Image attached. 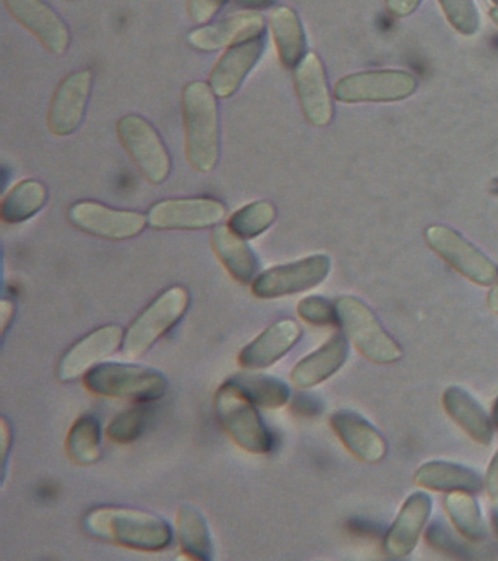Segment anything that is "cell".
I'll return each instance as SVG.
<instances>
[{
	"label": "cell",
	"instance_id": "1",
	"mask_svg": "<svg viewBox=\"0 0 498 561\" xmlns=\"http://www.w3.org/2000/svg\"><path fill=\"white\" fill-rule=\"evenodd\" d=\"M84 529L100 541L129 550L159 552L173 542V528L164 517L141 508L99 506L84 516Z\"/></svg>",
	"mask_w": 498,
	"mask_h": 561
},
{
	"label": "cell",
	"instance_id": "2",
	"mask_svg": "<svg viewBox=\"0 0 498 561\" xmlns=\"http://www.w3.org/2000/svg\"><path fill=\"white\" fill-rule=\"evenodd\" d=\"M218 96L207 82L195 81L182 94L186 131V156L200 173H209L220 161L221 131Z\"/></svg>",
	"mask_w": 498,
	"mask_h": 561
},
{
	"label": "cell",
	"instance_id": "3",
	"mask_svg": "<svg viewBox=\"0 0 498 561\" xmlns=\"http://www.w3.org/2000/svg\"><path fill=\"white\" fill-rule=\"evenodd\" d=\"M85 388L94 394L134 402L157 401L169 389V380L157 368L134 363L106 362L84 376Z\"/></svg>",
	"mask_w": 498,
	"mask_h": 561
},
{
	"label": "cell",
	"instance_id": "4",
	"mask_svg": "<svg viewBox=\"0 0 498 561\" xmlns=\"http://www.w3.org/2000/svg\"><path fill=\"white\" fill-rule=\"evenodd\" d=\"M189 307L190 293L183 285H174L160 293L126 329L121 345L126 357L141 358L182 322Z\"/></svg>",
	"mask_w": 498,
	"mask_h": 561
},
{
	"label": "cell",
	"instance_id": "5",
	"mask_svg": "<svg viewBox=\"0 0 498 561\" xmlns=\"http://www.w3.org/2000/svg\"><path fill=\"white\" fill-rule=\"evenodd\" d=\"M213 408L222 428L235 445L253 455L273 450V434L262 419L259 408L233 381L227 380L218 388Z\"/></svg>",
	"mask_w": 498,
	"mask_h": 561
},
{
	"label": "cell",
	"instance_id": "6",
	"mask_svg": "<svg viewBox=\"0 0 498 561\" xmlns=\"http://www.w3.org/2000/svg\"><path fill=\"white\" fill-rule=\"evenodd\" d=\"M335 310L339 327L362 357L374 364L399 362L404 350L389 335L364 301L354 296H343L335 301Z\"/></svg>",
	"mask_w": 498,
	"mask_h": 561
},
{
	"label": "cell",
	"instance_id": "7",
	"mask_svg": "<svg viewBox=\"0 0 498 561\" xmlns=\"http://www.w3.org/2000/svg\"><path fill=\"white\" fill-rule=\"evenodd\" d=\"M117 135L143 178L164 183L172 173V157L151 122L139 114H126L117 122Z\"/></svg>",
	"mask_w": 498,
	"mask_h": 561
},
{
	"label": "cell",
	"instance_id": "8",
	"mask_svg": "<svg viewBox=\"0 0 498 561\" xmlns=\"http://www.w3.org/2000/svg\"><path fill=\"white\" fill-rule=\"evenodd\" d=\"M417 85V78L406 70H369L339 79L334 96L344 104L395 103L409 99Z\"/></svg>",
	"mask_w": 498,
	"mask_h": 561
},
{
	"label": "cell",
	"instance_id": "9",
	"mask_svg": "<svg viewBox=\"0 0 498 561\" xmlns=\"http://www.w3.org/2000/svg\"><path fill=\"white\" fill-rule=\"evenodd\" d=\"M331 266L327 254H312L300 261L269 267L253 279V296L273 300L309 291L327 278Z\"/></svg>",
	"mask_w": 498,
	"mask_h": 561
},
{
	"label": "cell",
	"instance_id": "10",
	"mask_svg": "<svg viewBox=\"0 0 498 561\" xmlns=\"http://www.w3.org/2000/svg\"><path fill=\"white\" fill-rule=\"evenodd\" d=\"M426 240L432 252L439 254L448 265L471 283L488 287L498 279L496 263L453 228L428 227Z\"/></svg>",
	"mask_w": 498,
	"mask_h": 561
},
{
	"label": "cell",
	"instance_id": "11",
	"mask_svg": "<svg viewBox=\"0 0 498 561\" xmlns=\"http://www.w3.org/2000/svg\"><path fill=\"white\" fill-rule=\"evenodd\" d=\"M227 206L213 197H177L157 202L148 210V226L155 230L192 231L217 227Z\"/></svg>",
	"mask_w": 498,
	"mask_h": 561
},
{
	"label": "cell",
	"instance_id": "12",
	"mask_svg": "<svg viewBox=\"0 0 498 561\" xmlns=\"http://www.w3.org/2000/svg\"><path fill=\"white\" fill-rule=\"evenodd\" d=\"M69 221L86 234L106 240H129L148 226L147 215L116 209L94 201H80L69 208Z\"/></svg>",
	"mask_w": 498,
	"mask_h": 561
},
{
	"label": "cell",
	"instance_id": "13",
	"mask_svg": "<svg viewBox=\"0 0 498 561\" xmlns=\"http://www.w3.org/2000/svg\"><path fill=\"white\" fill-rule=\"evenodd\" d=\"M124 328L115 323L104 324L86 333L76 344L69 346L60 358L58 379L63 383L81 379L95 366L116 354L124 345Z\"/></svg>",
	"mask_w": 498,
	"mask_h": 561
},
{
	"label": "cell",
	"instance_id": "14",
	"mask_svg": "<svg viewBox=\"0 0 498 561\" xmlns=\"http://www.w3.org/2000/svg\"><path fill=\"white\" fill-rule=\"evenodd\" d=\"M91 90L93 73L89 69L68 75L59 83L47 114V125L51 134L71 136L80 129L89 108Z\"/></svg>",
	"mask_w": 498,
	"mask_h": 561
},
{
	"label": "cell",
	"instance_id": "15",
	"mask_svg": "<svg viewBox=\"0 0 498 561\" xmlns=\"http://www.w3.org/2000/svg\"><path fill=\"white\" fill-rule=\"evenodd\" d=\"M297 95L310 125L326 127L334 118V101L325 66L316 53H309L294 69Z\"/></svg>",
	"mask_w": 498,
	"mask_h": 561
},
{
	"label": "cell",
	"instance_id": "16",
	"mask_svg": "<svg viewBox=\"0 0 498 561\" xmlns=\"http://www.w3.org/2000/svg\"><path fill=\"white\" fill-rule=\"evenodd\" d=\"M11 15L32 31L54 55H63L71 44V31L45 0H5Z\"/></svg>",
	"mask_w": 498,
	"mask_h": 561
},
{
	"label": "cell",
	"instance_id": "17",
	"mask_svg": "<svg viewBox=\"0 0 498 561\" xmlns=\"http://www.w3.org/2000/svg\"><path fill=\"white\" fill-rule=\"evenodd\" d=\"M264 16L257 12H242L217 24L199 26L187 34V42L196 50L211 53L262 38L265 35Z\"/></svg>",
	"mask_w": 498,
	"mask_h": 561
},
{
	"label": "cell",
	"instance_id": "18",
	"mask_svg": "<svg viewBox=\"0 0 498 561\" xmlns=\"http://www.w3.org/2000/svg\"><path fill=\"white\" fill-rule=\"evenodd\" d=\"M432 512V499L424 491L410 494L395 522L384 535L383 548L393 559H404L415 550Z\"/></svg>",
	"mask_w": 498,
	"mask_h": 561
},
{
	"label": "cell",
	"instance_id": "19",
	"mask_svg": "<svg viewBox=\"0 0 498 561\" xmlns=\"http://www.w3.org/2000/svg\"><path fill=\"white\" fill-rule=\"evenodd\" d=\"M301 336L303 329L296 320H278L240 351V366L247 370H262L274 366L299 344Z\"/></svg>",
	"mask_w": 498,
	"mask_h": 561
},
{
	"label": "cell",
	"instance_id": "20",
	"mask_svg": "<svg viewBox=\"0 0 498 561\" xmlns=\"http://www.w3.org/2000/svg\"><path fill=\"white\" fill-rule=\"evenodd\" d=\"M264 50V37L229 47L209 73V85L218 99H230L240 90Z\"/></svg>",
	"mask_w": 498,
	"mask_h": 561
},
{
	"label": "cell",
	"instance_id": "21",
	"mask_svg": "<svg viewBox=\"0 0 498 561\" xmlns=\"http://www.w3.org/2000/svg\"><path fill=\"white\" fill-rule=\"evenodd\" d=\"M331 427L345 449L364 463H378L387 455V443L364 416L352 411H338L331 416Z\"/></svg>",
	"mask_w": 498,
	"mask_h": 561
},
{
	"label": "cell",
	"instance_id": "22",
	"mask_svg": "<svg viewBox=\"0 0 498 561\" xmlns=\"http://www.w3.org/2000/svg\"><path fill=\"white\" fill-rule=\"evenodd\" d=\"M349 357L348 337L336 332L316 351L300 359L291 370L292 385L312 389L336 375Z\"/></svg>",
	"mask_w": 498,
	"mask_h": 561
},
{
	"label": "cell",
	"instance_id": "23",
	"mask_svg": "<svg viewBox=\"0 0 498 561\" xmlns=\"http://www.w3.org/2000/svg\"><path fill=\"white\" fill-rule=\"evenodd\" d=\"M443 408L450 416L476 443L480 446L491 445L494 437V423L489 420L483 405L465 389L459 386H450L444 390Z\"/></svg>",
	"mask_w": 498,
	"mask_h": 561
},
{
	"label": "cell",
	"instance_id": "24",
	"mask_svg": "<svg viewBox=\"0 0 498 561\" xmlns=\"http://www.w3.org/2000/svg\"><path fill=\"white\" fill-rule=\"evenodd\" d=\"M414 482L424 490L440 491V493H479L484 489L483 477L465 465L448 462V460H431L421 465L415 472Z\"/></svg>",
	"mask_w": 498,
	"mask_h": 561
},
{
	"label": "cell",
	"instance_id": "25",
	"mask_svg": "<svg viewBox=\"0 0 498 561\" xmlns=\"http://www.w3.org/2000/svg\"><path fill=\"white\" fill-rule=\"evenodd\" d=\"M213 252L227 272L242 284L253 283L259 270V259L246 239L235 234L229 226L218 224L211 234Z\"/></svg>",
	"mask_w": 498,
	"mask_h": 561
},
{
	"label": "cell",
	"instance_id": "26",
	"mask_svg": "<svg viewBox=\"0 0 498 561\" xmlns=\"http://www.w3.org/2000/svg\"><path fill=\"white\" fill-rule=\"evenodd\" d=\"M270 31L278 57L287 69H296L304 59L308 39L299 15L294 9L281 7L275 9L270 15Z\"/></svg>",
	"mask_w": 498,
	"mask_h": 561
},
{
	"label": "cell",
	"instance_id": "27",
	"mask_svg": "<svg viewBox=\"0 0 498 561\" xmlns=\"http://www.w3.org/2000/svg\"><path fill=\"white\" fill-rule=\"evenodd\" d=\"M177 538L183 552L194 560L209 561L213 557L212 535L207 517L198 507L183 503L177 511Z\"/></svg>",
	"mask_w": 498,
	"mask_h": 561
},
{
	"label": "cell",
	"instance_id": "28",
	"mask_svg": "<svg viewBox=\"0 0 498 561\" xmlns=\"http://www.w3.org/2000/svg\"><path fill=\"white\" fill-rule=\"evenodd\" d=\"M49 192L45 183L27 179L16 183L2 201V219L7 224H21L36 217L47 204Z\"/></svg>",
	"mask_w": 498,
	"mask_h": 561
},
{
	"label": "cell",
	"instance_id": "29",
	"mask_svg": "<svg viewBox=\"0 0 498 561\" xmlns=\"http://www.w3.org/2000/svg\"><path fill=\"white\" fill-rule=\"evenodd\" d=\"M229 380L233 381L257 408H264V410H278L287 405L291 399L290 386L278 377L257 375V373H239L231 376Z\"/></svg>",
	"mask_w": 498,
	"mask_h": 561
},
{
	"label": "cell",
	"instance_id": "30",
	"mask_svg": "<svg viewBox=\"0 0 498 561\" xmlns=\"http://www.w3.org/2000/svg\"><path fill=\"white\" fill-rule=\"evenodd\" d=\"M67 450L69 458L82 467L102 458L103 428L97 416L85 414L73 423L68 434Z\"/></svg>",
	"mask_w": 498,
	"mask_h": 561
},
{
	"label": "cell",
	"instance_id": "31",
	"mask_svg": "<svg viewBox=\"0 0 498 561\" xmlns=\"http://www.w3.org/2000/svg\"><path fill=\"white\" fill-rule=\"evenodd\" d=\"M444 508L450 522L463 538L472 542H480L487 538L483 512L471 493H463V491L448 493L444 497Z\"/></svg>",
	"mask_w": 498,
	"mask_h": 561
},
{
	"label": "cell",
	"instance_id": "32",
	"mask_svg": "<svg viewBox=\"0 0 498 561\" xmlns=\"http://www.w3.org/2000/svg\"><path fill=\"white\" fill-rule=\"evenodd\" d=\"M275 219H277V208L273 202L256 201L235 210L227 226L243 239L252 240L269 230Z\"/></svg>",
	"mask_w": 498,
	"mask_h": 561
},
{
	"label": "cell",
	"instance_id": "33",
	"mask_svg": "<svg viewBox=\"0 0 498 561\" xmlns=\"http://www.w3.org/2000/svg\"><path fill=\"white\" fill-rule=\"evenodd\" d=\"M150 414V407L147 402H137V405L119 412L108 423L107 437L117 445H128V443L137 440L146 430Z\"/></svg>",
	"mask_w": 498,
	"mask_h": 561
},
{
	"label": "cell",
	"instance_id": "34",
	"mask_svg": "<svg viewBox=\"0 0 498 561\" xmlns=\"http://www.w3.org/2000/svg\"><path fill=\"white\" fill-rule=\"evenodd\" d=\"M445 18L458 33L474 35L479 28L478 9L474 0H439Z\"/></svg>",
	"mask_w": 498,
	"mask_h": 561
},
{
	"label": "cell",
	"instance_id": "35",
	"mask_svg": "<svg viewBox=\"0 0 498 561\" xmlns=\"http://www.w3.org/2000/svg\"><path fill=\"white\" fill-rule=\"evenodd\" d=\"M297 314L313 327H331L338 323L335 305L321 296L304 297L297 306Z\"/></svg>",
	"mask_w": 498,
	"mask_h": 561
},
{
	"label": "cell",
	"instance_id": "36",
	"mask_svg": "<svg viewBox=\"0 0 498 561\" xmlns=\"http://www.w3.org/2000/svg\"><path fill=\"white\" fill-rule=\"evenodd\" d=\"M426 539L436 551L444 552V554L450 557H459V559L471 557V548H466L463 543L459 542L452 534H449V530L443 525H431V528L427 530Z\"/></svg>",
	"mask_w": 498,
	"mask_h": 561
},
{
	"label": "cell",
	"instance_id": "37",
	"mask_svg": "<svg viewBox=\"0 0 498 561\" xmlns=\"http://www.w3.org/2000/svg\"><path fill=\"white\" fill-rule=\"evenodd\" d=\"M229 0H189L187 12L196 24H207L211 21Z\"/></svg>",
	"mask_w": 498,
	"mask_h": 561
},
{
	"label": "cell",
	"instance_id": "38",
	"mask_svg": "<svg viewBox=\"0 0 498 561\" xmlns=\"http://www.w3.org/2000/svg\"><path fill=\"white\" fill-rule=\"evenodd\" d=\"M484 489L487 491L488 499L491 500L493 503H498V449L496 454H494L491 462L488 465Z\"/></svg>",
	"mask_w": 498,
	"mask_h": 561
},
{
	"label": "cell",
	"instance_id": "39",
	"mask_svg": "<svg viewBox=\"0 0 498 561\" xmlns=\"http://www.w3.org/2000/svg\"><path fill=\"white\" fill-rule=\"evenodd\" d=\"M422 0H386L387 11L397 18H405L417 11Z\"/></svg>",
	"mask_w": 498,
	"mask_h": 561
},
{
	"label": "cell",
	"instance_id": "40",
	"mask_svg": "<svg viewBox=\"0 0 498 561\" xmlns=\"http://www.w3.org/2000/svg\"><path fill=\"white\" fill-rule=\"evenodd\" d=\"M292 410H296L297 412H300V414L303 415H312L317 410L316 402L313 401V399H310V397H305V394H300V397H297L294 399V402H292Z\"/></svg>",
	"mask_w": 498,
	"mask_h": 561
},
{
	"label": "cell",
	"instance_id": "41",
	"mask_svg": "<svg viewBox=\"0 0 498 561\" xmlns=\"http://www.w3.org/2000/svg\"><path fill=\"white\" fill-rule=\"evenodd\" d=\"M0 314H2V333L5 335L8 329H10L12 320H14L15 316V305L14 301L3 300L2 301V310H0Z\"/></svg>",
	"mask_w": 498,
	"mask_h": 561
},
{
	"label": "cell",
	"instance_id": "42",
	"mask_svg": "<svg viewBox=\"0 0 498 561\" xmlns=\"http://www.w3.org/2000/svg\"><path fill=\"white\" fill-rule=\"evenodd\" d=\"M239 7L248 9V11H260V9H268L273 7L277 0H235Z\"/></svg>",
	"mask_w": 498,
	"mask_h": 561
},
{
	"label": "cell",
	"instance_id": "43",
	"mask_svg": "<svg viewBox=\"0 0 498 561\" xmlns=\"http://www.w3.org/2000/svg\"><path fill=\"white\" fill-rule=\"evenodd\" d=\"M12 445V433L10 424L5 419L2 420V454H3V462L7 463L8 451H10V447Z\"/></svg>",
	"mask_w": 498,
	"mask_h": 561
},
{
	"label": "cell",
	"instance_id": "44",
	"mask_svg": "<svg viewBox=\"0 0 498 561\" xmlns=\"http://www.w3.org/2000/svg\"><path fill=\"white\" fill-rule=\"evenodd\" d=\"M487 305L493 313L498 314V279L493 284V288L489 289Z\"/></svg>",
	"mask_w": 498,
	"mask_h": 561
},
{
	"label": "cell",
	"instance_id": "45",
	"mask_svg": "<svg viewBox=\"0 0 498 561\" xmlns=\"http://www.w3.org/2000/svg\"><path fill=\"white\" fill-rule=\"evenodd\" d=\"M493 423H494V425H497V428H498V398H497L496 403H494Z\"/></svg>",
	"mask_w": 498,
	"mask_h": 561
},
{
	"label": "cell",
	"instance_id": "46",
	"mask_svg": "<svg viewBox=\"0 0 498 561\" xmlns=\"http://www.w3.org/2000/svg\"><path fill=\"white\" fill-rule=\"evenodd\" d=\"M489 16H491V20L496 22V24L498 25V4L497 7H494L491 9V12H489Z\"/></svg>",
	"mask_w": 498,
	"mask_h": 561
},
{
	"label": "cell",
	"instance_id": "47",
	"mask_svg": "<svg viewBox=\"0 0 498 561\" xmlns=\"http://www.w3.org/2000/svg\"><path fill=\"white\" fill-rule=\"evenodd\" d=\"M494 529H496V534L498 535V519L497 517H494Z\"/></svg>",
	"mask_w": 498,
	"mask_h": 561
},
{
	"label": "cell",
	"instance_id": "48",
	"mask_svg": "<svg viewBox=\"0 0 498 561\" xmlns=\"http://www.w3.org/2000/svg\"><path fill=\"white\" fill-rule=\"evenodd\" d=\"M493 2L498 4V0H493Z\"/></svg>",
	"mask_w": 498,
	"mask_h": 561
},
{
	"label": "cell",
	"instance_id": "49",
	"mask_svg": "<svg viewBox=\"0 0 498 561\" xmlns=\"http://www.w3.org/2000/svg\"><path fill=\"white\" fill-rule=\"evenodd\" d=\"M494 517H497V519H498V513H496V515H494Z\"/></svg>",
	"mask_w": 498,
	"mask_h": 561
}]
</instances>
